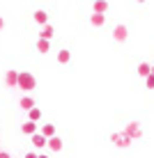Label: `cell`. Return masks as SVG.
Masks as SVG:
<instances>
[{
	"instance_id": "23",
	"label": "cell",
	"mask_w": 154,
	"mask_h": 158,
	"mask_svg": "<svg viewBox=\"0 0 154 158\" xmlns=\"http://www.w3.org/2000/svg\"><path fill=\"white\" fill-rule=\"evenodd\" d=\"M37 158H48L46 154H37Z\"/></svg>"
},
{
	"instance_id": "4",
	"label": "cell",
	"mask_w": 154,
	"mask_h": 158,
	"mask_svg": "<svg viewBox=\"0 0 154 158\" xmlns=\"http://www.w3.org/2000/svg\"><path fill=\"white\" fill-rule=\"evenodd\" d=\"M113 37H115V41H126V37H129V30H126V25H115Z\"/></svg>"
},
{
	"instance_id": "6",
	"label": "cell",
	"mask_w": 154,
	"mask_h": 158,
	"mask_svg": "<svg viewBox=\"0 0 154 158\" xmlns=\"http://www.w3.org/2000/svg\"><path fill=\"white\" fill-rule=\"evenodd\" d=\"M108 12V2L106 0H97V2H92V14H106Z\"/></svg>"
},
{
	"instance_id": "18",
	"label": "cell",
	"mask_w": 154,
	"mask_h": 158,
	"mask_svg": "<svg viewBox=\"0 0 154 158\" xmlns=\"http://www.w3.org/2000/svg\"><path fill=\"white\" fill-rule=\"evenodd\" d=\"M90 21H92V25L101 28V25H103V21H106V16H101V14H92V16H90Z\"/></svg>"
},
{
	"instance_id": "8",
	"label": "cell",
	"mask_w": 154,
	"mask_h": 158,
	"mask_svg": "<svg viewBox=\"0 0 154 158\" xmlns=\"http://www.w3.org/2000/svg\"><path fill=\"white\" fill-rule=\"evenodd\" d=\"M53 35H55V28H53V25L48 23V25H44V30L39 32V39H44V41H51V39H53Z\"/></svg>"
},
{
	"instance_id": "3",
	"label": "cell",
	"mask_w": 154,
	"mask_h": 158,
	"mask_svg": "<svg viewBox=\"0 0 154 158\" xmlns=\"http://www.w3.org/2000/svg\"><path fill=\"white\" fill-rule=\"evenodd\" d=\"M111 142H113L115 147H120V149H126V147L134 142V140H131V138H126L124 133H113V135H111Z\"/></svg>"
},
{
	"instance_id": "14",
	"label": "cell",
	"mask_w": 154,
	"mask_h": 158,
	"mask_svg": "<svg viewBox=\"0 0 154 158\" xmlns=\"http://www.w3.org/2000/svg\"><path fill=\"white\" fill-rule=\"evenodd\" d=\"M150 73H152V64H147V62H140V64H138V76L147 78Z\"/></svg>"
},
{
	"instance_id": "21",
	"label": "cell",
	"mask_w": 154,
	"mask_h": 158,
	"mask_svg": "<svg viewBox=\"0 0 154 158\" xmlns=\"http://www.w3.org/2000/svg\"><path fill=\"white\" fill-rule=\"evenodd\" d=\"M0 158H12V156H9L7 151H0Z\"/></svg>"
},
{
	"instance_id": "17",
	"label": "cell",
	"mask_w": 154,
	"mask_h": 158,
	"mask_svg": "<svg viewBox=\"0 0 154 158\" xmlns=\"http://www.w3.org/2000/svg\"><path fill=\"white\" fill-rule=\"evenodd\" d=\"M28 117H30L28 122H35V124H37V122L42 119V110H39V108H32V110L28 112Z\"/></svg>"
},
{
	"instance_id": "15",
	"label": "cell",
	"mask_w": 154,
	"mask_h": 158,
	"mask_svg": "<svg viewBox=\"0 0 154 158\" xmlns=\"http://www.w3.org/2000/svg\"><path fill=\"white\" fill-rule=\"evenodd\" d=\"M69 60H71V53L67 51V48H62V51L58 53V62H60V64H67Z\"/></svg>"
},
{
	"instance_id": "2",
	"label": "cell",
	"mask_w": 154,
	"mask_h": 158,
	"mask_svg": "<svg viewBox=\"0 0 154 158\" xmlns=\"http://www.w3.org/2000/svg\"><path fill=\"white\" fill-rule=\"evenodd\" d=\"M122 133L126 135V138H131V140H138L140 135H143V131H140V124L138 122H131V124H126Z\"/></svg>"
},
{
	"instance_id": "19",
	"label": "cell",
	"mask_w": 154,
	"mask_h": 158,
	"mask_svg": "<svg viewBox=\"0 0 154 158\" xmlns=\"http://www.w3.org/2000/svg\"><path fill=\"white\" fill-rule=\"evenodd\" d=\"M145 85H147V89H154V76H152V73L145 78Z\"/></svg>"
},
{
	"instance_id": "20",
	"label": "cell",
	"mask_w": 154,
	"mask_h": 158,
	"mask_svg": "<svg viewBox=\"0 0 154 158\" xmlns=\"http://www.w3.org/2000/svg\"><path fill=\"white\" fill-rule=\"evenodd\" d=\"M25 158H37V151H30V154H25Z\"/></svg>"
},
{
	"instance_id": "5",
	"label": "cell",
	"mask_w": 154,
	"mask_h": 158,
	"mask_svg": "<svg viewBox=\"0 0 154 158\" xmlns=\"http://www.w3.org/2000/svg\"><path fill=\"white\" fill-rule=\"evenodd\" d=\"M16 83H19V71H16V69H9V71L5 73V85L16 87Z\"/></svg>"
},
{
	"instance_id": "16",
	"label": "cell",
	"mask_w": 154,
	"mask_h": 158,
	"mask_svg": "<svg viewBox=\"0 0 154 158\" xmlns=\"http://www.w3.org/2000/svg\"><path fill=\"white\" fill-rule=\"evenodd\" d=\"M37 51H39V53H48V51H51V41L37 39Z\"/></svg>"
},
{
	"instance_id": "24",
	"label": "cell",
	"mask_w": 154,
	"mask_h": 158,
	"mask_svg": "<svg viewBox=\"0 0 154 158\" xmlns=\"http://www.w3.org/2000/svg\"><path fill=\"white\" fill-rule=\"evenodd\" d=\"M152 76H154V64H152Z\"/></svg>"
},
{
	"instance_id": "22",
	"label": "cell",
	"mask_w": 154,
	"mask_h": 158,
	"mask_svg": "<svg viewBox=\"0 0 154 158\" xmlns=\"http://www.w3.org/2000/svg\"><path fill=\"white\" fill-rule=\"evenodd\" d=\"M2 28H5V19L0 16V30H2Z\"/></svg>"
},
{
	"instance_id": "9",
	"label": "cell",
	"mask_w": 154,
	"mask_h": 158,
	"mask_svg": "<svg viewBox=\"0 0 154 158\" xmlns=\"http://www.w3.org/2000/svg\"><path fill=\"white\" fill-rule=\"evenodd\" d=\"M30 142L35 144V149H44V147H46V142H48V140L44 138L42 133H35V135H32V138H30Z\"/></svg>"
},
{
	"instance_id": "13",
	"label": "cell",
	"mask_w": 154,
	"mask_h": 158,
	"mask_svg": "<svg viewBox=\"0 0 154 158\" xmlns=\"http://www.w3.org/2000/svg\"><path fill=\"white\" fill-rule=\"evenodd\" d=\"M35 21L39 25H48V14L44 12V9H37V12H35Z\"/></svg>"
},
{
	"instance_id": "11",
	"label": "cell",
	"mask_w": 154,
	"mask_h": 158,
	"mask_svg": "<svg viewBox=\"0 0 154 158\" xmlns=\"http://www.w3.org/2000/svg\"><path fill=\"white\" fill-rule=\"evenodd\" d=\"M46 147H48L51 151H60V149H62V140H60L58 135H53V138L46 142Z\"/></svg>"
},
{
	"instance_id": "1",
	"label": "cell",
	"mask_w": 154,
	"mask_h": 158,
	"mask_svg": "<svg viewBox=\"0 0 154 158\" xmlns=\"http://www.w3.org/2000/svg\"><path fill=\"white\" fill-rule=\"evenodd\" d=\"M16 87L23 89V92H32L37 87V78L30 71H19V83H16Z\"/></svg>"
},
{
	"instance_id": "12",
	"label": "cell",
	"mask_w": 154,
	"mask_h": 158,
	"mask_svg": "<svg viewBox=\"0 0 154 158\" xmlns=\"http://www.w3.org/2000/svg\"><path fill=\"white\" fill-rule=\"evenodd\" d=\"M21 131H23L25 135H30V138H32L35 133H39V131H37V124H35V122H25L23 126H21Z\"/></svg>"
},
{
	"instance_id": "10",
	"label": "cell",
	"mask_w": 154,
	"mask_h": 158,
	"mask_svg": "<svg viewBox=\"0 0 154 158\" xmlns=\"http://www.w3.org/2000/svg\"><path fill=\"white\" fill-rule=\"evenodd\" d=\"M39 133H42V135H44V138H46V140H51L53 135H55V124H44Z\"/></svg>"
},
{
	"instance_id": "7",
	"label": "cell",
	"mask_w": 154,
	"mask_h": 158,
	"mask_svg": "<svg viewBox=\"0 0 154 158\" xmlns=\"http://www.w3.org/2000/svg\"><path fill=\"white\" fill-rule=\"evenodd\" d=\"M19 106L23 108V110H32V108H37V101L32 99V96H23V99H19Z\"/></svg>"
}]
</instances>
